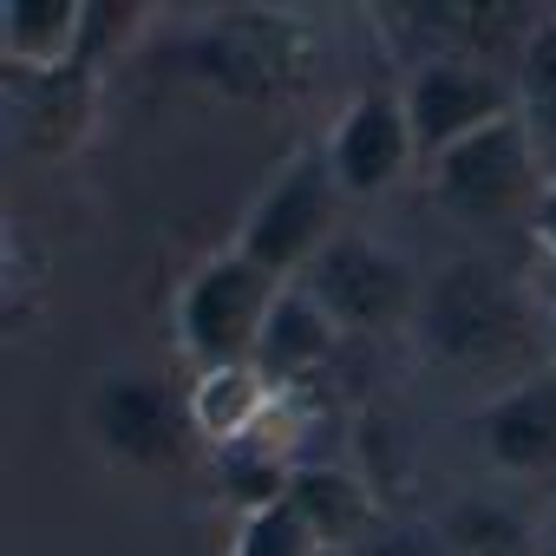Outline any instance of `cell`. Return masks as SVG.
Here are the masks:
<instances>
[{"instance_id":"1","label":"cell","mask_w":556,"mask_h":556,"mask_svg":"<svg viewBox=\"0 0 556 556\" xmlns=\"http://www.w3.org/2000/svg\"><path fill=\"white\" fill-rule=\"evenodd\" d=\"M419 341L445 367L497 380V393L530 380L536 367H549V361H536V341H549V315H536L523 282L491 255H458L426 282Z\"/></svg>"},{"instance_id":"2","label":"cell","mask_w":556,"mask_h":556,"mask_svg":"<svg viewBox=\"0 0 556 556\" xmlns=\"http://www.w3.org/2000/svg\"><path fill=\"white\" fill-rule=\"evenodd\" d=\"M302 289L334 315L341 334H400V328H419V302H426V275L413 268L406 249L380 242V236H361V229H341L302 275Z\"/></svg>"},{"instance_id":"3","label":"cell","mask_w":556,"mask_h":556,"mask_svg":"<svg viewBox=\"0 0 556 556\" xmlns=\"http://www.w3.org/2000/svg\"><path fill=\"white\" fill-rule=\"evenodd\" d=\"M426 177H432V197L465 223H530L536 197L549 184V164H543L530 125L510 112V118L471 131L465 144H452L445 157H432Z\"/></svg>"},{"instance_id":"4","label":"cell","mask_w":556,"mask_h":556,"mask_svg":"<svg viewBox=\"0 0 556 556\" xmlns=\"http://www.w3.org/2000/svg\"><path fill=\"white\" fill-rule=\"evenodd\" d=\"M334 210H341V184H334L328 151H295L249 203L236 249L249 262H262L268 275H282V282H302L308 262L341 236Z\"/></svg>"},{"instance_id":"5","label":"cell","mask_w":556,"mask_h":556,"mask_svg":"<svg viewBox=\"0 0 556 556\" xmlns=\"http://www.w3.org/2000/svg\"><path fill=\"white\" fill-rule=\"evenodd\" d=\"M275 295H282V275H268L242 249L210 255L190 282L177 289V348L197 367L249 361L255 341H262V321H268Z\"/></svg>"},{"instance_id":"6","label":"cell","mask_w":556,"mask_h":556,"mask_svg":"<svg viewBox=\"0 0 556 556\" xmlns=\"http://www.w3.org/2000/svg\"><path fill=\"white\" fill-rule=\"evenodd\" d=\"M400 99H406L413 144H419V157H426V164H432V157H445L452 144H465L471 131H484V125H497V118H510V112H517V86H510V79H497L491 66L465 60V53L419 60V66H413V79L400 86Z\"/></svg>"},{"instance_id":"7","label":"cell","mask_w":556,"mask_h":556,"mask_svg":"<svg viewBox=\"0 0 556 556\" xmlns=\"http://www.w3.org/2000/svg\"><path fill=\"white\" fill-rule=\"evenodd\" d=\"M328 164H334V184L341 197H387L413 164H419V144H413V118H406V99L387 92V86H367L341 105L334 131H328Z\"/></svg>"},{"instance_id":"8","label":"cell","mask_w":556,"mask_h":556,"mask_svg":"<svg viewBox=\"0 0 556 556\" xmlns=\"http://www.w3.org/2000/svg\"><path fill=\"white\" fill-rule=\"evenodd\" d=\"M478 452L504 478H556V367L491 393L478 406Z\"/></svg>"},{"instance_id":"9","label":"cell","mask_w":556,"mask_h":556,"mask_svg":"<svg viewBox=\"0 0 556 556\" xmlns=\"http://www.w3.org/2000/svg\"><path fill=\"white\" fill-rule=\"evenodd\" d=\"M92 432L125 465L177 458V406L151 374H105L92 393Z\"/></svg>"},{"instance_id":"10","label":"cell","mask_w":556,"mask_h":556,"mask_svg":"<svg viewBox=\"0 0 556 556\" xmlns=\"http://www.w3.org/2000/svg\"><path fill=\"white\" fill-rule=\"evenodd\" d=\"M289 504H295V517L308 523V536H315L321 549H348V556L387 523V510H380V484H374L367 471H354V465H328V458L295 465V478H289Z\"/></svg>"},{"instance_id":"11","label":"cell","mask_w":556,"mask_h":556,"mask_svg":"<svg viewBox=\"0 0 556 556\" xmlns=\"http://www.w3.org/2000/svg\"><path fill=\"white\" fill-rule=\"evenodd\" d=\"M282 387H275L255 361H223V367H197L190 380V400H184V426L203 432L216 452H242L262 419L275 413Z\"/></svg>"},{"instance_id":"12","label":"cell","mask_w":556,"mask_h":556,"mask_svg":"<svg viewBox=\"0 0 556 556\" xmlns=\"http://www.w3.org/2000/svg\"><path fill=\"white\" fill-rule=\"evenodd\" d=\"M334 348H341V328H334V315L302 289V282H282V295H275V308H268V321H262V341H255V367L282 387V393H295L302 380H315L328 361H334Z\"/></svg>"},{"instance_id":"13","label":"cell","mask_w":556,"mask_h":556,"mask_svg":"<svg viewBox=\"0 0 556 556\" xmlns=\"http://www.w3.org/2000/svg\"><path fill=\"white\" fill-rule=\"evenodd\" d=\"M86 21L92 8H79V0H8L0 8V53H8V66H27V73H60Z\"/></svg>"},{"instance_id":"14","label":"cell","mask_w":556,"mask_h":556,"mask_svg":"<svg viewBox=\"0 0 556 556\" xmlns=\"http://www.w3.org/2000/svg\"><path fill=\"white\" fill-rule=\"evenodd\" d=\"M439 536L458 556H536L543 549V530L517 504H504V497H458L439 517Z\"/></svg>"},{"instance_id":"15","label":"cell","mask_w":556,"mask_h":556,"mask_svg":"<svg viewBox=\"0 0 556 556\" xmlns=\"http://www.w3.org/2000/svg\"><path fill=\"white\" fill-rule=\"evenodd\" d=\"M517 118L530 125L549 177H556V21H536L523 40V66H517Z\"/></svg>"},{"instance_id":"16","label":"cell","mask_w":556,"mask_h":556,"mask_svg":"<svg viewBox=\"0 0 556 556\" xmlns=\"http://www.w3.org/2000/svg\"><path fill=\"white\" fill-rule=\"evenodd\" d=\"M321 543L308 536V523L295 517V504H268V510H249L229 536V556H315Z\"/></svg>"},{"instance_id":"17","label":"cell","mask_w":556,"mask_h":556,"mask_svg":"<svg viewBox=\"0 0 556 556\" xmlns=\"http://www.w3.org/2000/svg\"><path fill=\"white\" fill-rule=\"evenodd\" d=\"M354 556H458V549L439 536V523H380Z\"/></svg>"},{"instance_id":"18","label":"cell","mask_w":556,"mask_h":556,"mask_svg":"<svg viewBox=\"0 0 556 556\" xmlns=\"http://www.w3.org/2000/svg\"><path fill=\"white\" fill-rule=\"evenodd\" d=\"M530 236H536V249L556 262V177L543 184V197H536V216H530Z\"/></svg>"},{"instance_id":"19","label":"cell","mask_w":556,"mask_h":556,"mask_svg":"<svg viewBox=\"0 0 556 556\" xmlns=\"http://www.w3.org/2000/svg\"><path fill=\"white\" fill-rule=\"evenodd\" d=\"M549 367H556V302H549Z\"/></svg>"},{"instance_id":"20","label":"cell","mask_w":556,"mask_h":556,"mask_svg":"<svg viewBox=\"0 0 556 556\" xmlns=\"http://www.w3.org/2000/svg\"><path fill=\"white\" fill-rule=\"evenodd\" d=\"M315 556H348V549H315Z\"/></svg>"}]
</instances>
